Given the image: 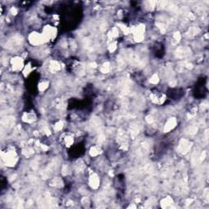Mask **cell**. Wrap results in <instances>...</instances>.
I'll return each mask as SVG.
<instances>
[{
    "instance_id": "7a4b0ae2",
    "label": "cell",
    "mask_w": 209,
    "mask_h": 209,
    "mask_svg": "<svg viewBox=\"0 0 209 209\" xmlns=\"http://www.w3.org/2000/svg\"><path fill=\"white\" fill-rule=\"evenodd\" d=\"M30 38L31 43H34V44L41 43L43 41V39H45V38L43 35L38 34H32Z\"/></svg>"
},
{
    "instance_id": "3957f363",
    "label": "cell",
    "mask_w": 209,
    "mask_h": 209,
    "mask_svg": "<svg viewBox=\"0 0 209 209\" xmlns=\"http://www.w3.org/2000/svg\"><path fill=\"white\" fill-rule=\"evenodd\" d=\"M12 65H14V68H17V69H20L21 68V65H22V61L19 58L17 59H15L12 61Z\"/></svg>"
},
{
    "instance_id": "6da1fadb",
    "label": "cell",
    "mask_w": 209,
    "mask_h": 209,
    "mask_svg": "<svg viewBox=\"0 0 209 209\" xmlns=\"http://www.w3.org/2000/svg\"><path fill=\"white\" fill-rule=\"evenodd\" d=\"M150 97L152 99L154 102L157 103V104H162L165 100V97L163 94L159 93H154L151 94Z\"/></svg>"
}]
</instances>
